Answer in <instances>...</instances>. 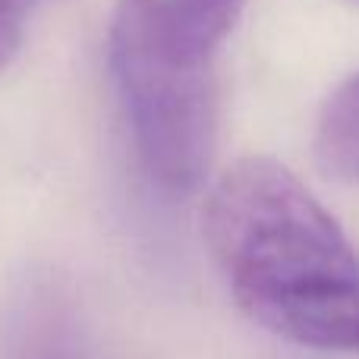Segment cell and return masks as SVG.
Returning <instances> with one entry per match:
<instances>
[{
	"mask_svg": "<svg viewBox=\"0 0 359 359\" xmlns=\"http://www.w3.org/2000/svg\"><path fill=\"white\" fill-rule=\"evenodd\" d=\"M202 236L233 303L284 341L359 356V252L287 164L233 161L211 183Z\"/></svg>",
	"mask_w": 359,
	"mask_h": 359,
	"instance_id": "1",
	"label": "cell"
},
{
	"mask_svg": "<svg viewBox=\"0 0 359 359\" xmlns=\"http://www.w3.org/2000/svg\"><path fill=\"white\" fill-rule=\"evenodd\" d=\"M107 60L149 177L170 192L196 189L217 142L215 67H180L114 44Z\"/></svg>",
	"mask_w": 359,
	"mask_h": 359,
	"instance_id": "2",
	"label": "cell"
},
{
	"mask_svg": "<svg viewBox=\"0 0 359 359\" xmlns=\"http://www.w3.org/2000/svg\"><path fill=\"white\" fill-rule=\"evenodd\" d=\"M246 0H120L107 44L180 67H215Z\"/></svg>",
	"mask_w": 359,
	"mask_h": 359,
	"instance_id": "3",
	"label": "cell"
},
{
	"mask_svg": "<svg viewBox=\"0 0 359 359\" xmlns=\"http://www.w3.org/2000/svg\"><path fill=\"white\" fill-rule=\"evenodd\" d=\"M316 158L328 177L359 183V73L325 101L316 126Z\"/></svg>",
	"mask_w": 359,
	"mask_h": 359,
	"instance_id": "4",
	"label": "cell"
},
{
	"mask_svg": "<svg viewBox=\"0 0 359 359\" xmlns=\"http://www.w3.org/2000/svg\"><path fill=\"white\" fill-rule=\"evenodd\" d=\"M35 0H0V69L19 54Z\"/></svg>",
	"mask_w": 359,
	"mask_h": 359,
	"instance_id": "5",
	"label": "cell"
}]
</instances>
